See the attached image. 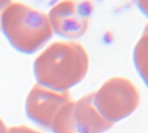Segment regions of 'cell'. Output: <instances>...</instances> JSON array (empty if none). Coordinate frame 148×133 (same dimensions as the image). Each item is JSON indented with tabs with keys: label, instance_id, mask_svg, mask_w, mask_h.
<instances>
[{
	"label": "cell",
	"instance_id": "3",
	"mask_svg": "<svg viewBox=\"0 0 148 133\" xmlns=\"http://www.w3.org/2000/svg\"><path fill=\"white\" fill-rule=\"evenodd\" d=\"M112 125L97 110L92 92L63 106L55 117L51 130L54 133H103Z\"/></svg>",
	"mask_w": 148,
	"mask_h": 133
},
{
	"label": "cell",
	"instance_id": "2",
	"mask_svg": "<svg viewBox=\"0 0 148 133\" xmlns=\"http://www.w3.org/2000/svg\"><path fill=\"white\" fill-rule=\"evenodd\" d=\"M140 103V91L132 80L114 77L94 92V104L102 117L115 123L132 114Z\"/></svg>",
	"mask_w": 148,
	"mask_h": 133
},
{
	"label": "cell",
	"instance_id": "4",
	"mask_svg": "<svg viewBox=\"0 0 148 133\" xmlns=\"http://www.w3.org/2000/svg\"><path fill=\"white\" fill-rule=\"evenodd\" d=\"M4 31L11 44L25 53L37 51L52 36L49 24L39 16L9 18L4 22Z\"/></svg>",
	"mask_w": 148,
	"mask_h": 133
},
{
	"label": "cell",
	"instance_id": "8",
	"mask_svg": "<svg viewBox=\"0 0 148 133\" xmlns=\"http://www.w3.org/2000/svg\"><path fill=\"white\" fill-rule=\"evenodd\" d=\"M138 9L148 18V0H132Z\"/></svg>",
	"mask_w": 148,
	"mask_h": 133
},
{
	"label": "cell",
	"instance_id": "1",
	"mask_svg": "<svg viewBox=\"0 0 148 133\" xmlns=\"http://www.w3.org/2000/svg\"><path fill=\"white\" fill-rule=\"evenodd\" d=\"M88 67V55L82 45L59 42L36 59L34 73L38 84L55 91H68L85 78Z\"/></svg>",
	"mask_w": 148,
	"mask_h": 133
},
{
	"label": "cell",
	"instance_id": "5",
	"mask_svg": "<svg viewBox=\"0 0 148 133\" xmlns=\"http://www.w3.org/2000/svg\"><path fill=\"white\" fill-rule=\"evenodd\" d=\"M71 100L69 91H55L36 84L26 98L25 111L32 121L51 130L58 112Z\"/></svg>",
	"mask_w": 148,
	"mask_h": 133
},
{
	"label": "cell",
	"instance_id": "6",
	"mask_svg": "<svg viewBox=\"0 0 148 133\" xmlns=\"http://www.w3.org/2000/svg\"><path fill=\"white\" fill-rule=\"evenodd\" d=\"M133 61L139 76L148 86V24L135 45Z\"/></svg>",
	"mask_w": 148,
	"mask_h": 133
},
{
	"label": "cell",
	"instance_id": "7",
	"mask_svg": "<svg viewBox=\"0 0 148 133\" xmlns=\"http://www.w3.org/2000/svg\"><path fill=\"white\" fill-rule=\"evenodd\" d=\"M7 133H42V132L25 125H20V126H12L7 129Z\"/></svg>",
	"mask_w": 148,
	"mask_h": 133
},
{
	"label": "cell",
	"instance_id": "9",
	"mask_svg": "<svg viewBox=\"0 0 148 133\" xmlns=\"http://www.w3.org/2000/svg\"><path fill=\"white\" fill-rule=\"evenodd\" d=\"M0 133H7V128L5 122L0 118Z\"/></svg>",
	"mask_w": 148,
	"mask_h": 133
}]
</instances>
